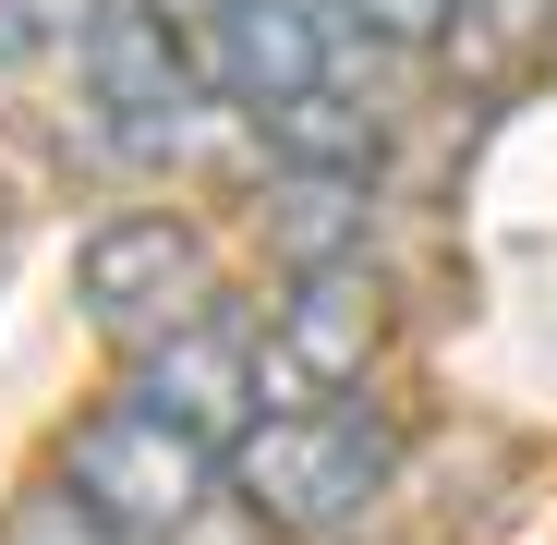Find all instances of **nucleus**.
I'll use <instances>...</instances> for the list:
<instances>
[{
  "mask_svg": "<svg viewBox=\"0 0 557 545\" xmlns=\"http://www.w3.org/2000/svg\"><path fill=\"white\" fill-rule=\"evenodd\" d=\"M85 25H98V0H0V61H25V49H85Z\"/></svg>",
  "mask_w": 557,
  "mask_h": 545,
  "instance_id": "nucleus-11",
  "label": "nucleus"
},
{
  "mask_svg": "<svg viewBox=\"0 0 557 545\" xmlns=\"http://www.w3.org/2000/svg\"><path fill=\"white\" fill-rule=\"evenodd\" d=\"M0 545H146V533H122L98 497L61 473V485H25L13 509H0Z\"/></svg>",
  "mask_w": 557,
  "mask_h": 545,
  "instance_id": "nucleus-10",
  "label": "nucleus"
},
{
  "mask_svg": "<svg viewBox=\"0 0 557 545\" xmlns=\"http://www.w3.org/2000/svg\"><path fill=\"white\" fill-rule=\"evenodd\" d=\"M267 146L292 158V170H376V110H351L339 85H304L292 110H267Z\"/></svg>",
  "mask_w": 557,
  "mask_h": 545,
  "instance_id": "nucleus-9",
  "label": "nucleus"
},
{
  "mask_svg": "<svg viewBox=\"0 0 557 545\" xmlns=\"http://www.w3.org/2000/svg\"><path fill=\"white\" fill-rule=\"evenodd\" d=\"M388 473H400V424L363 412L351 388H339V400H278V412H255V424L231 436V497H243V521L278 533V545L351 533L363 509L388 497Z\"/></svg>",
  "mask_w": 557,
  "mask_h": 545,
  "instance_id": "nucleus-1",
  "label": "nucleus"
},
{
  "mask_svg": "<svg viewBox=\"0 0 557 545\" xmlns=\"http://www.w3.org/2000/svg\"><path fill=\"white\" fill-rule=\"evenodd\" d=\"M327 25H339L327 0H231L195 61H207V85L243 122H267V110H292L304 85H327Z\"/></svg>",
  "mask_w": 557,
  "mask_h": 545,
  "instance_id": "nucleus-7",
  "label": "nucleus"
},
{
  "mask_svg": "<svg viewBox=\"0 0 557 545\" xmlns=\"http://www.w3.org/2000/svg\"><path fill=\"white\" fill-rule=\"evenodd\" d=\"M73 304H85V327L122 339V351L195 327V315L219 304L207 231L170 219V207H134V219H110V231H85V255H73Z\"/></svg>",
  "mask_w": 557,
  "mask_h": 545,
  "instance_id": "nucleus-3",
  "label": "nucleus"
},
{
  "mask_svg": "<svg viewBox=\"0 0 557 545\" xmlns=\"http://www.w3.org/2000/svg\"><path fill=\"white\" fill-rule=\"evenodd\" d=\"M61 473L98 497L122 533H146V545H170L182 521H195L219 485H231V448H207L195 424H170L158 400H110V412H85L73 436H61Z\"/></svg>",
  "mask_w": 557,
  "mask_h": 545,
  "instance_id": "nucleus-2",
  "label": "nucleus"
},
{
  "mask_svg": "<svg viewBox=\"0 0 557 545\" xmlns=\"http://www.w3.org/2000/svg\"><path fill=\"white\" fill-rule=\"evenodd\" d=\"M122 388H134V400H158L170 424H195L207 448H231V436L255 424V388H267V351H255V339H243V327H231V315L207 304L195 327H170V339H146Z\"/></svg>",
  "mask_w": 557,
  "mask_h": 545,
  "instance_id": "nucleus-6",
  "label": "nucleus"
},
{
  "mask_svg": "<svg viewBox=\"0 0 557 545\" xmlns=\"http://www.w3.org/2000/svg\"><path fill=\"white\" fill-rule=\"evenodd\" d=\"M85 98H98L110 146L122 158H170L182 134H195V98H219L195 37H182L170 13H146V0H98V25H85Z\"/></svg>",
  "mask_w": 557,
  "mask_h": 545,
  "instance_id": "nucleus-4",
  "label": "nucleus"
},
{
  "mask_svg": "<svg viewBox=\"0 0 557 545\" xmlns=\"http://www.w3.org/2000/svg\"><path fill=\"white\" fill-rule=\"evenodd\" d=\"M339 25H376V37H436L448 0H339Z\"/></svg>",
  "mask_w": 557,
  "mask_h": 545,
  "instance_id": "nucleus-12",
  "label": "nucleus"
},
{
  "mask_svg": "<svg viewBox=\"0 0 557 545\" xmlns=\"http://www.w3.org/2000/svg\"><path fill=\"white\" fill-rule=\"evenodd\" d=\"M146 13H170L182 37H195V49H207V37H219V13H231V0H146Z\"/></svg>",
  "mask_w": 557,
  "mask_h": 545,
  "instance_id": "nucleus-13",
  "label": "nucleus"
},
{
  "mask_svg": "<svg viewBox=\"0 0 557 545\" xmlns=\"http://www.w3.org/2000/svg\"><path fill=\"white\" fill-rule=\"evenodd\" d=\"M436 61L473 110H509L557 73V0H448L436 25Z\"/></svg>",
  "mask_w": 557,
  "mask_h": 545,
  "instance_id": "nucleus-8",
  "label": "nucleus"
},
{
  "mask_svg": "<svg viewBox=\"0 0 557 545\" xmlns=\"http://www.w3.org/2000/svg\"><path fill=\"white\" fill-rule=\"evenodd\" d=\"M376 339H388V292L363 280V255H327V267H292V280H278L255 351H267L278 400H339V388H363Z\"/></svg>",
  "mask_w": 557,
  "mask_h": 545,
  "instance_id": "nucleus-5",
  "label": "nucleus"
}]
</instances>
